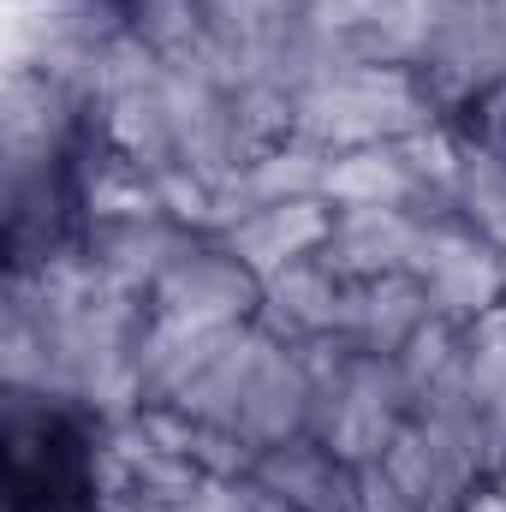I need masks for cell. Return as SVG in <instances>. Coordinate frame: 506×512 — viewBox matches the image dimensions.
I'll use <instances>...</instances> for the list:
<instances>
[{"instance_id": "obj_1", "label": "cell", "mask_w": 506, "mask_h": 512, "mask_svg": "<svg viewBox=\"0 0 506 512\" xmlns=\"http://www.w3.org/2000/svg\"><path fill=\"white\" fill-rule=\"evenodd\" d=\"M6 465H12V512H90V465L78 435L60 417H24L12 411L6 429Z\"/></svg>"}]
</instances>
